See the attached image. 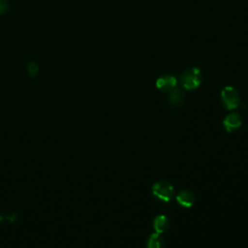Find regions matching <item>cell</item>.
<instances>
[{"label": "cell", "instance_id": "1", "mask_svg": "<svg viewBox=\"0 0 248 248\" xmlns=\"http://www.w3.org/2000/svg\"><path fill=\"white\" fill-rule=\"evenodd\" d=\"M202 72L197 67H192L183 72L180 77V82L183 88L187 90H194L198 88L202 83Z\"/></svg>", "mask_w": 248, "mask_h": 248}, {"label": "cell", "instance_id": "2", "mask_svg": "<svg viewBox=\"0 0 248 248\" xmlns=\"http://www.w3.org/2000/svg\"><path fill=\"white\" fill-rule=\"evenodd\" d=\"M152 194L160 201L168 202L174 197V188L168 181H157L152 185Z\"/></svg>", "mask_w": 248, "mask_h": 248}, {"label": "cell", "instance_id": "3", "mask_svg": "<svg viewBox=\"0 0 248 248\" xmlns=\"http://www.w3.org/2000/svg\"><path fill=\"white\" fill-rule=\"evenodd\" d=\"M221 101L227 109H234L240 105V96L232 86H225L221 91Z\"/></svg>", "mask_w": 248, "mask_h": 248}, {"label": "cell", "instance_id": "4", "mask_svg": "<svg viewBox=\"0 0 248 248\" xmlns=\"http://www.w3.org/2000/svg\"><path fill=\"white\" fill-rule=\"evenodd\" d=\"M177 84V80L175 78V77L171 76V75H165L160 77L157 80H156V87L164 92H170L171 91L173 88L176 87Z\"/></svg>", "mask_w": 248, "mask_h": 248}, {"label": "cell", "instance_id": "5", "mask_svg": "<svg viewBox=\"0 0 248 248\" xmlns=\"http://www.w3.org/2000/svg\"><path fill=\"white\" fill-rule=\"evenodd\" d=\"M242 124V120L241 117L238 113L236 112H232L229 113L223 120V125L226 129V131L228 132H233L235 130H237Z\"/></svg>", "mask_w": 248, "mask_h": 248}, {"label": "cell", "instance_id": "6", "mask_svg": "<svg viewBox=\"0 0 248 248\" xmlns=\"http://www.w3.org/2000/svg\"><path fill=\"white\" fill-rule=\"evenodd\" d=\"M176 202L183 207L189 208L193 206L195 202V195L190 190H182L175 196Z\"/></svg>", "mask_w": 248, "mask_h": 248}, {"label": "cell", "instance_id": "7", "mask_svg": "<svg viewBox=\"0 0 248 248\" xmlns=\"http://www.w3.org/2000/svg\"><path fill=\"white\" fill-rule=\"evenodd\" d=\"M153 229L155 231V232L157 233H163L165 232L170 226V222H169V218L163 214L161 215H157L154 220H153Z\"/></svg>", "mask_w": 248, "mask_h": 248}, {"label": "cell", "instance_id": "8", "mask_svg": "<svg viewBox=\"0 0 248 248\" xmlns=\"http://www.w3.org/2000/svg\"><path fill=\"white\" fill-rule=\"evenodd\" d=\"M185 100V94L181 88L175 87L169 94V102L173 107L180 106Z\"/></svg>", "mask_w": 248, "mask_h": 248}, {"label": "cell", "instance_id": "9", "mask_svg": "<svg viewBox=\"0 0 248 248\" xmlns=\"http://www.w3.org/2000/svg\"><path fill=\"white\" fill-rule=\"evenodd\" d=\"M164 246L165 242L160 233L154 232L149 235L146 242V248H164Z\"/></svg>", "mask_w": 248, "mask_h": 248}, {"label": "cell", "instance_id": "10", "mask_svg": "<svg viewBox=\"0 0 248 248\" xmlns=\"http://www.w3.org/2000/svg\"><path fill=\"white\" fill-rule=\"evenodd\" d=\"M27 71H28V74L32 78H34L38 74V72H39V67H38V65L35 62H30L28 64V66H27Z\"/></svg>", "mask_w": 248, "mask_h": 248}, {"label": "cell", "instance_id": "11", "mask_svg": "<svg viewBox=\"0 0 248 248\" xmlns=\"http://www.w3.org/2000/svg\"><path fill=\"white\" fill-rule=\"evenodd\" d=\"M9 10V3L7 0H0V15L7 13Z\"/></svg>", "mask_w": 248, "mask_h": 248}]
</instances>
